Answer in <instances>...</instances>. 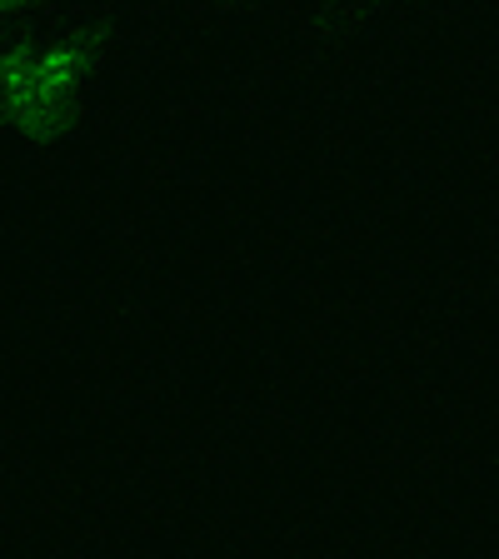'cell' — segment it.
<instances>
[{
  "mask_svg": "<svg viewBox=\"0 0 499 559\" xmlns=\"http://www.w3.org/2000/svg\"><path fill=\"white\" fill-rule=\"evenodd\" d=\"M270 0H190V15L200 25H230V21H245V15L265 11Z\"/></svg>",
  "mask_w": 499,
  "mask_h": 559,
  "instance_id": "cell-3",
  "label": "cell"
},
{
  "mask_svg": "<svg viewBox=\"0 0 499 559\" xmlns=\"http://www.w3.org/2000/svg\"><path fill=\"white\" fill-rule=\"evenodd\" d=\"M60 15V0H0V35L35 31Z\"/></svg>",
  "mask_w": 499,
  "mask_h": 559,
  "instance_id": "cell-2",
  "label": "cell"
},
{
  "mask_svg": "<svg viewBox=\"0 0 499 559\" xmlns=\"http://www.w3.org/2000/svg\"><path fill=\"white\" fill-rule=\"evenodd\" d=\"M120 56V15H56L0 40V130L25 151L66 145L91 120Z\"/></svg>",
  "mask_w": 499,
  "mask_h": 559,
  "instance_id": "cell-1",
  "label": "cell"
},
{
  "mask_svg": "<svg viewBox=\"0 0 499 559\" xmlns=\"http://www.w3.org/2000/svg\"><path fill=\"white\" fill-rule=\"evenodd\" d=\"M365 5H370V0H320V15L330 21V31H340V25H349Z\"/></svg>",
  "mask_w": 499,
  "mask_h": 559,
  "instance_id": "cell-4",
  "label": "cell"
}]
</instances>
